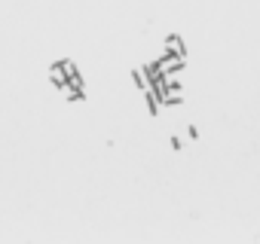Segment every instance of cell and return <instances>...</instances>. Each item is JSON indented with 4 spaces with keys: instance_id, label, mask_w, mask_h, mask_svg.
Wrapping results in <instances>:
<instances>
[{
    "instance_id": "cell-2",
    "label": "cell",
    "mask_w": 260,
    "mask_h": 244,
    "mask_svg": "<svg viewBox=\"0 0 260 244\" xmlns=\"http://www.w3.org/2000/svg\"><path fill=\"white\" fill-rule=\"evenodd\" d=\"M162 104L166 107H175V104H184V89L175 83V86H169L166 92H162Z\"/></svg>"
},
{
    "instance_id": "cell-6",
    "label": "cell",
    "mask_w": 260,
    "mask_h": 244,
    "mask_svg": "<svg viewBox=\"0 0 260 244\" xmlns=\"http://www.w3.org/2000/svg\"><path fill=\"white\" fill-rule=\"evenodd\" d=\"M49 79H52V86H55V89H61V86L68 83V73H64V67H61V61L49 67Z\"/></svg>"
},
{
    "instance_id": "cell-3",
    "label": "cell",
    "mask_w": 260,
    "mask_h": 244,
    "mask_svg": "<svg viewBox=\"0 0 260 244\" xmlns=\"http://www.w3.org/2000/svg\"><path fill=\"white\" fill-rule=\"evenodd\" d=\"M166 52H172V55H181V58H187V46H184V40H181L178 34H172V37L166 40Z\"/></svg>"
},
{
    "instance_id": "cell-5",
    "label": "cell",
    "mask_w": 260,
    "mask_h": 244,
    "mask_svg": "<svg viewBox=\"0 0 260 244\" xmlns=\"http://www.w3.org/2000/svg\"><path fill=\"white\" fill-rule=\"evenodd\" d=\"M58 92H61V98H64V101H83V98H86V92H83L80 86H74V83H64Z\"/></svg>"
},
{
    "instance_id": "cell-4",
    "label": "cell",
    "mask_w": 260,
    "mask_h": 244,
    "mask_svg": "<svg viewBox=\"0 0 260 244\" xmlns=\"http://www.w3.org/2000/svg\"><path fill=\"white\" fill-rule=\"evenodd\" d=\"M132 79H135V86H138L141 92H147V89H150V70H147V64H144V67H135V70H132Z\"/></svg>"
},
{
    "instance_id": "cell-1",
    "label": "cell",
    "mask_w": 260,
    "mask_h": 244,
    "mask_svg": "<svg viewBox=\"0 0 260 244\" xmlns=\"http://www.w3.org/2000/svg\"><path fill=\"white\" fill-rule=\"evenodd\" d=\"M184 61L187 58H181V55H172V52H166L159 61H156V67H159V73H166V76H172V73H181L184 70Z\"/></svg>"
}]
</instances>
